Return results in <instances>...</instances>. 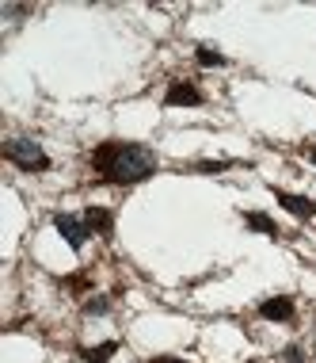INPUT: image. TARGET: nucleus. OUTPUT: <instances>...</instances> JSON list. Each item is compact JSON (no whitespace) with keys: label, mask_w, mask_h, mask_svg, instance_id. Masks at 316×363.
Masks as SVG:
<instances>
[{"label":"nucleus","mask_w":316,"mask_h":363,"mask_svg":"<svg viewBox=\"0 0 316 363\" xmlns=\"http://www.w3.org/2000/svg\"><path fill=\"white\" fill-rule=\"evenodd\" d=\"M84 225L92 233H111V211L107 207H88L84 211Z\"/></svg>","instance_id":"0eeeda50"},{"label":"nucleus","mask_w":316,"mask_h":363,"mask_svg":"<svg viewBox=\"0 0 316 363\" xmlns=\"http://www.w3.org/2000/svg\"><path fill=\"white\" fill-rule=\"evenodd\" d=\"M4 157L16 164V169H23V172H46L50 169V157H46L42 145L31 142V138H12L4 145Z\"/></svg>","instance_id":"f03ea898"},{"label":"nucleus","mask_w":316,"mask_h":363,"mask_svg":"<svg viewBox=\"0 0 316 363\" xmlns=\"http://www.w3.org/2000/svg\"><path fill=\"white\" fill-rule=\"evenodd\" d=\"M149 363H187V359H180V356H153Z\"/></svg>","instance_id":"ddd939ff"},{"label":"nucleus","mask_w":316,"mask_h":363,"mask_svg":"<svg viewBox=\"0 0 316 363\" xmlns=\"http://www.w3.org/2000/svg\"><path fill=\"white\" fill-rule=\"evenodd\" d=\"M259 318H267V321H290L293 318V298H286V294L263 298L259 302Z\"/></svg>","instance_id":"39448f33"},{"label":"nucleus","mask_w":316,"mask_h":363,"mask_svg":"<svg viewBox=\"0 0 316 363\" xmlns=\"http://www.w3.org/2000/svg\"><path fill=\"white\" fill-rule=\"evenodd\" d=\"M274 199L282 203L286 211L293 214V218H312L316 214V203L312 199H305V195H290V191H274Z\"/></svg>","instance_id":"423d86ee"},{"label":"nucleus","mask_w":316,"mask_h":363,"mask_svg":"<svg viewBox=\"0 0 316 363\" xmlns=\"http://www.w3.org/2000/svg\"><path fill=\"white\" fill-rule=\"evenodd\" d=\"M194 57H199L202 69H221V65H225V57L217 50H210V46H199V54H194Z\"/></svg>","instance_id":"9d476101"},{"label":"nucleus","mask_w":316,"mask_h":363,"mask_svg":"<svg viewBox=\"0 0 316 363\" xmlns=\"http://www.w3.org/2000/svg\"><path fill=\"white\" fill-rule=\"evenodd\" d=\"M115 352H118V345H115V340H107V345H100V348H84L81 356H84L88 363H107Z\"/></svg>","instance_id":"1a4fd4ad"},{"label":"nucleus","mask_w":316,"mask_h":363,"mask_svg":"<svg viewBox=\"0 0 316 363\" xmlns=\"http://www.w3.org/2000/svg\"><path fill=\"white\" fill-rule=\"evenodd\" d=\"M164 104H168V107H199V104H202V92H199L191 81H175V84H168Z\"/></svg>","instance_id":"20e7f679"},{"label":"nucleus","mask_w":316,"mask_h":363,"mask_svg":"<svg viewBox=\"0 0 316 363\" xmlns=\"http://www.w3.org/2000/svg\"><path fill=\"white\" fill-rule=\"evenodd\" d=\"M156 153L141 142H103L92 150V169L100 176V184H118V188H130L141 184L156 172Z\"/></svg>","instance_id":"f257e3e1"},{"label":"nucleus","mask_w":316,"mask_h":363,"mask_svg":"<svg viewBox=\"0 0 316 363\" xmlns=\"http://www.w3.org/2000/svg\"><path fill=\"white\" fill-rule=\"evenodd\" d=\"M54 225H57V233L69 241V249H84V241H88V225L81 222V218H73V214H57L54 218Z\"/></svg>","instance_id":"7ed1b4c3"},{"label":"nucleus","mask_w":316,"mask_h":363,"mask_svg":"<svg viewBox=\"0 0 316 363\" xmlns=\"http://www.w3.org/2000/svg\"><path fill=\"white\" fill-rule=\"evenodd\" d=\"M244 222H248V230H255V233H271V238H279V225H274V218H267V214L248 211V214H244Z\"/></svg>","instance_id":"6e6552de"},{"label":"nucleus","mask_w":316,"mask_h":363,"mask_svg":"<svg viewBox=\"0 0 316 363\" xmlns=\"http://www.w3.org/2000/svg\"><path fill=\"white\" fill-rule=\"evenodd\" d=\"M194 169H199V172H225V169H229V161H199Z\"/></svg>","instance_id":"f8f14e48"},{"label":"nucleus","mask_w":316,"mask_h":363,"mask_svg":"<svg viewBox=\"0 0 316 363\" xmlns=\"http://www.w3.org/2000/svg\"><path fill=\"white\" fill-rule=\"evenodd\" d=\"M107 310H111V302H107V298H88V302H84V313H88V318H100V313H107Z\"/></svg>","instance_id":"9b49d317"},{"label":"nucleus","mask_w":316,"mask_h":363,"mask_svg":"<svg viewBox=\"0 0 316 363\" xmlns=\"http://www.w3.org/2000/svg\"><path fill=\"white\" fill-rule=\"evenodd\" d=\"M309 161H312V164H316V145H312V150H309Z\"/></svg>","instance_id":"4468645a"}]
</instances>
